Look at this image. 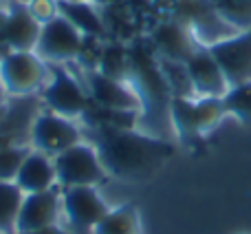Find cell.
I'll return each mask as SVG.
<instances>
[{
  "label": "cell",
  "instance_id": "obj_1",
  "mask_svg": "<svg viewBox=\"0 0 251 234\" xmlns=\"http://www.w3.org/2000/svg\"><path fill=\"white\" fill-rule=\"evenodd\" d=\"M95 150L106 173L119 179H143L174 155V146L165 139L110 126H100Z\"/></svg>",
  "mask_w": 251,
  "mask_h": 234
},
{
  "label": "cell",
  "instance_id": "obj_2",
  "mask_svg": "<svg viewBox=\"0 0 251 234\" xmlns=\"http://www.w3.org/2000/svg\"><path fill=\"white\" fill-rule=\"evenodd\" d=\"M227 115L223 97H201L192 102L190 97H172L170 100V117L181 142L199 144L218 121Z\"/></svg>",
  "mask_w": 251,
  "mask_h": 234
},
{
  "label": "cell",
  "instance_id": "obj_3",
  "mask_svg": "<svg viewBox=\"0 0 251 234\" xmlns=\"http://www.w3.org/2000/svg\"><path fill=\"white\" fill-rule=\"evenodd\" d=\"M170 11H172L170 18L185 25L201 47H212V44L238 33L216 11L212 0H174Z\"/></svg>",
  "mask_w": 251,
  "mask_h": 234
},
{
  "label": "cell",
  "instance_id": "obj_4",
  "mask_svg": "<svg viewBox=\"0 0 251 234\" xmlns=\"http://www.w3.org/2000/svg\"><path fill=\"white\" fill-rule=\"evenodd\" d=\"M49 66L35 51H9L0 58V84L7 95L29 97L47 84Z\"/></svg>",
  "mask_w": 251,
  "mask_h": 234
},
{
  "label": "cell",
  "instance_id": "obj_5",
  "mask_svg": "<svg viewBox=\"0 0 251 234\" xmlns=\"http://www.w3.org/2000/svg\"><path fill=\"white\" fill-rule=\"evenodd\" d=\"M57 175V186L73 188V186H95L104 181L106 170L101 166V159L97 155L95 146L91 144H75L66 148L64 152L53 157Z\"/></svg>",
  "mask_w": 251,
  "mask_h": 234
},
{
  "label": "cell",
  "instance_id": "obj_6",
  "mask_svg": "<svg viewBox=\"0 0 251 234\" xmlns=\"http://www.w3.org/2000/svg\"><path fill=\"white\" fill-rule=\"evenodd\" d=\"M49 73H51V80L42 88L44 106L51 113L69 117V119L82 117L91 106L88 91L62 64H49Z\"/></svg>",
  "mask_w": 251,
  "mask_h": 234
},
{
  "label": "cell",
  "instance_id": "obj_7",
  "mask_svg": "<svg viewBox=\"0 0 251 234\" xmlns=\"http://www.w3.org/2000/svg\"><path fill=\"white\" fill-rule=\"evenodd\" d=\"M82 44H84V35L64 16L57 13L51 20L42 22L35 53L47 64H64V62L77 60Z\"/></svg>",
  "mask_w": 251,
  "mask_h": 234
},
{
  "label": "cell",
  "instance_id": "obj_8",
  "mask_svg": "<svg viewBox=\"0 0 251 234\" xmlns=\"http://www.w3.org/2000/svg\"><path fill=\"white\" fill-rule=\"evenodd\" d=\"M31 148L40 150L49 157H55L60 152H64L66 148L79 144V128L75 126L73 119L62 117L51 111H44L35 117L33 126H31Z\"/></svg>",
  "mask_w": 251,
  "mask_h": 234
},
{
  "label": "cell",
  "instance_id": "obj_9",
  "mask_svg": "<svg viewBox=\"0 0 251 234\" xmlns=\"http://www.w3.org/2000/svg\"><path fill=\"white\" fill-rule=\"evenodd\" d=\"M207 49L216 58L229 87L251 82V29L238 31Z\"/></svg>",
  "mask_w": 251,
  "mask_h": 234
},
{
  "label": "cell",
  "instance_id": "obj_10",
  "mask_svg": "<svg viewBox=\"0 0 251 234\" xmlns=\"http://www.w3.org/2000/svg\"><path fill=\"white\" fill-rule=\"evenodd\" d=\"M62 210L73 228L93 230L108 214V205L97 195L95 186H73L62 192Z\"/></svg>",
  "mask_w": 251,
  "mask_h": 234
},
{
  "label": "cell",
  "instance_id": "obj_11",
  "mask_svg": "<svg viewBox=\"0 0 251 234\" xmlns=\"http://www.w3.org/2000/svg\"><path fill=\"white\" fill-rule=\"evenodd\" d=\"M150 47L154 49L156 58L170 62H183L185 64L192 53L201 47L192 31L185 25L176 22L174 18L161 20L150 33Z\"/></svg>",
  "mask_w": 251,
  "mask_h": 234
},
{
  "label": "cell",
  "instance_id": "obj_12",
  "mask_svg": "<svg viewBox=\"0 0 251 234\" xmlns=\"http://www.w3.org/2000/svg\"><path fill=\"white\" fill-rule=\"evenodd\" d=\"M187 75H190L192 88L196 95L201 97H223L229 91L225 75H223L221 66H218L216 58L212 56L207 47H199L192 58L185 62Z\"/></svg>",
  "mask_w": 251,
  "mask_h": 234
},
{
  "label": "cell",
  "instance_id": "obj_13",
  "mask_svg": "<svg viewBox=\"0 0 251 234\" xmlns=\"http://www.w3.org/2000/svg\"><path fill=\"white\" fill-rule=\"evenodd\" d=\"M42 22L33 16L26 0H11L7 9V47L9 51H35Z\"/></svg>",
  "mask_w": 251,
  "mask_h": 234
},
{
  "label": "cell",
  "instance_id": "obj_14",
  "mask_svg": "<svg viewBox=\"0 0 251 234\" xmlns=\"http://www.w3.org/2000/svg\"><path fill=\"white\" fill-rule=\"evenodd\" d=\"M88 95L97 106L108 111H134L141 109L137 91L126 87L122 80H113L101 75L100 71L88 73Z\"/></svg>",
  "mask_w": 251,
  "mask_h": 234
},
{
  "label": "cell",
  "instance_id": "obj_15",
  "mask_svg": "<svg viewBox=\"0 0 251 234\" xmlns=\"http://www.w3.org/2000/svg\"><path fill=\"white\" fill-rule=\"evenodd\" d=\"M60 204H62V197L57 192V186L44 192L25 195L20 217H18V223H16V232H29V230L55 226L57 214H60Z\"/></svg>",
  "mask_w": 251,
  "mask_h": 234
},
{
  "label": "cell",
  "instance_id": "obj_16",
  "mask_svg": "<svg viewBox=\"0 0 251 234\" xmlns=\"http://www.w3.org/2000/svg\"><path fill=\"white\" fill-rule=\"evenodd\" d=\"M16 183L20 186V190L25 192V195L44 192V190L55 188L57 175H55L53 157L31 148L29 155L25 157V161H22V166H20V173H18V177H16Z\"/></svg>",
  "mask_w": 251,
  "mask_h": 234
},
{
  "label": "cell",
  "instance_id": "obj_17",
  "mask_svg": "<svg viewBox=\"0 0 251 234\" xmlns=\"http://www.w3.org/2000/svg\"><path fill=\"white\" fill-rule=\"evenodd\" d=\"M57 13L64 16L86 38L104 40L108 33L104 13H100V9L91 0H57Z\"/></svg>",
  "mask_w": 251,
  "mask_h": 234
},
{
  "label": "cell",
  "instance_id": "obj_18",
  "mask_svg": "<svg viewBox=\"0 0 251 234\" xmlns=\"http://www.w3.org/2000/svg\"><path fill=\"white\" fill-rule=\"evenodd\" d=\"M25 192L16 181H0V234H16Z\"/></svg>",
  "mask_w": 251,
  "mask_h": 234
},
{
  "label": "cell",
  "instance_id": "obj_19",
  "mask_svg": "<svg viewBox=\"0 0 251 234\" xmlns=\"http://www.w3.org/2000/svg\"><path fill=\"white\" fill-rule=\"evenodd\" d=\"M93 71H100L106 78L124 82L130 75V49H126L122 42H104L97 69Z\"/></svg>",
  "mask_w": 251,
  "mask_h": 234
},
{
  "label": "cell",
  "instance_id": "obj_20",
  "mask_svg": "<svg viewBox=\"0 0 251 234\" xmlns=\"http://www.w3.org/2000/svg\"><path fill=\"white\" fill-rule=\"evenodd\" d=\"M93 234H139L137 212L132 205L108 210V214L93 228Z\"/></svg>",
  "mask_w": 251,
  "mask_h": 234
},
{
  "label": "cell",
  "instance_id": "obj_21",
  "mask_svg": "<svg viewBox=\"0 0 251 234\" xmlns=\"http://www.w3.org/2000/svg\"><path fill=\"white\" fill-rule=\"evenodd\" d=\"M223 104L229 115L240 119L245 126H251V82L229 87V91L223 95Z\"/></svg>",
  "mask_w": 251,
  "mask_h": 234
},
{
  "label": "cell",
  "instance_id": "obj_22",
  "mask_svg": "<svg viewBox=\"0 0 251 234\" xmlns=\"http://www.w3.org/2000/svg\"><path fill=\"white\" fill-rule=\"evenodd\" d=\"M212 2L236 31L251 29V0H212Z\"/></svg>",
  "mask_w": 251,
  "mask_h": 234
},
{
  "label": "cell",
  "instance_id": "obj_23",
  "mask_svg": "<svg viewBox=\"0 0 251 234\" xmlns=\"http://www.w3.org/2000/svg\"><path fill=\"white\" fill-rule=\"evenodd\" d=\"M31 148L16 146V144H7L0 148V181H16L20 166L25 157L29 155Z\"/></svg>",
  "mask_w": 251,
  "mask_h": 234
},
{
  "label": "cell",
  "instance_id": "obj_24",
  "mask_svg": "<svg viewBox=\"0 0 251 234\" xmlns=\"http://www.w3.org/2000/svg\"><path fill=\"white\" fill-rule=\"evenodd\" d=\"M122 2L132 11H143V9H148L152 4V0H122Z\"/></svg>",
  "mask_w": 251,
  "mask_h": 234
},
{
  "label": "cell",
  "instance_id": "obj_25",
  "mask_svg": "<svg viewBox=\"0 0 251 234\" xmlns=\"http://www.w3.org/2000/svg\"><path fill=\"white\" fill-rule=\"evenodd\" d=\"M16 234H64L60 226H49V228H40V230H29V232H16Z\"/></svg>",
  "mask_w": 251,
  "mask_h": 234
},
{
  "label": "cell",
  "instance_id": "obj_26",
  "mask_svg": "<svg viewBox=\"0 0 251 234\" xmlns=\"http://www.w3.org/2000/svg\"><path fill=\"white\" fill-rule=\"evenodd\" d=\"M4 104H7V91H4V87L0 84V117L4 113Z\"/></svg>",
  "mask_w": 251,
  "mask_h": 234
},
{
  "label": "cell",
  "instance_id": "obj_27",
  "mask_svg": "<svg viewBox=\"0 0 251 234\" xmlns=\"http://www.w3.org/2000/svg\"><path fill=\"white\" fill-rule=\"evenodd\" d=\"M168 2H170V4H172V2H174V0H168Z\"/></svg>",
  "mask_w": 251,
  "mask_h": 234
},
{
  "label": "cell",
  "instance_id": "obj_28",
  "mask_svg": "<svg viewBox=\"0 0 251 234\" xmlns=\"http://www.w3.org/2000/svg\"><path fill=\"white\" fill-rule=\"evenodd\" d=\"M91 2H93V0H91Z\"/></svg>",
  "mask_w": 251,
  "mask_h": 234
}]
</instances>
